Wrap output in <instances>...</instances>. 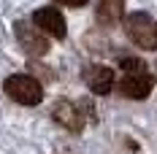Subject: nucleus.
<instances>
[{"label":"nucleus","mask_w":157,"mask_h":154,"mask_svg":"<svg viewBox=\"0 0 157 154\" xmlns=\"http://www.w3.org/2000/svg\"><path fill=\"white\" fill-rule=\"evenodd\" d=\"M52 116H54V122L68 127L71 133H78L81 127H84V119H81V111H78L71 100H57L54 108H52Z\"/></svg>","instance_id":"7"},{"label":"nucleus","mask_w":157,"mask_h":154,"mask_svg":"<svg viewBox=\"0 0 157 154\" xmlns=\"http://www.w3.org/2000/svg\"><path fill=\"white\" fill-rule=\"evenodd\" d=\"M84 84L95 95H109L114 89V70L106 65H90L84 68Z\"/></svg>","instance_id":"6"},{"label":"nucleus","mask_w":157,"mask_h":154,"mask_svg":"<svg viewBox=\"0 0 157 154\" xmlns=\"http://www.w3.org/2000/svg\"><path fill=\"white\" fill-rule=\"evenodd\" d=\"M122 70H125V73H133V70H146V65H144L141 60H136V57H127V60H122Z\"/></svg>","instance_id":"9"},{"label":"nucleus","mask_w":157,"mask_h":154,"mask_svg":"<svg viewBox=\"0 0 157 154\" xmlns=\"http://www.w3.org/2000/svg\"><path fill=\"white\" fill-rule=\"evenodd\" d=\"M125 32L127 38L144 51H155L157 49V22L144 11H133L125 16Z\"/></svg>","instance_id":"1"},{"label":"nucleus","mask_w":157,"mask_h":154,"mask_svg":"<svg viewBox=\"0 0 157 154\" xmlns=\"http://www.w3.org/2000/svg\"><path fill=\"white\" fill-rule=\"evenodd\" d=\"M33 22L41 27V30L52 35V38H57V41H63L65 32H68V24H65V16L54 8V6H46V8H38L35 14H33Z\"/></svg>","instance_id":"5"},{"label":"nucleus","mask_w":157,"mask_h":154,"mask_svg":"<svg viewBox=\"0 0 157 154\" xmlns=\"http://www.w3.org/2000/svg\"><path fill=\"white\" fill-rule=\"evenodd\" d=\"M6 95L19 103V106H38L44 100V87L41 81H35L33 76H25V73H16V76H8L6 84H3Z\"/></svg>","instance_id":"2"},{"label":"nucleus","mask_w":157,"mask_h":154,"mask_svg":"<svg viewBox=\"0 0 157 154\" xmlns=\"http://www.w3.org/2000/svg\"><path fill=\"white\" fill-rule=\"evenodd\" d=\"M155 89V76L149 70H133V73H125L122 81H119V92L130 97V100H144L149 97Z\"/></svg>","instance_id":"4"},{"label":"nucleus","mask_w":157,"mask_h":154,"mask_svg":"<svg viewBox=\"0 0 157 154\" xmlns=\"http://www.w3.org/2000/svg\"><path fill=\"white\" fill-rule=\"evenodd\" d=\"M125 14V0H98L95 6V19L103 27H114Z\"/></svg>","instance_id":"8"},{"label":"nucleus","mask_w":157,"mask_h":154,"mask_svg":"<svg viewBox=\"0 0 157 154\" xmlns=\"http://www.w3.org/2000/svg\"><path fill=\"white\" fill-rule=\"evenodd\" d=\"M16 38H19V43L22 49L30 54V57H44L49 51V41H46V32L41 30L35 22H16Z\"/></svg>","instance_id":"3"},{"label":"nucleus","mask_w":157,"mask_h":154,"mask_svg":"<svg viewBox=\"0 0 157 154\" xmlns=\"http://www.w3.org/2000/svg\"><path fill=\"white\" fill-rule=\"evenodd\" d=\"M54 3L68 6V8H81V6H87V0H54Z\"/></svg>","instance_id":"10"}]
</instances>
